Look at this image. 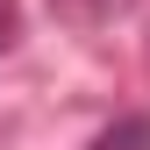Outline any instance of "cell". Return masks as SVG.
I'll list each match as a JSON object with an SVG mask.
<instances>
[{"label":"cell","instance_id":"obj_2","mask_svg":"<svg viewBox=\"0 0 150 150\" xmlns=\"http://www.w3.org/2000/svg\"><path fill=\"white\" fill-rule=\"evenodd\" d=\"M14 29H22V14H14V0H0V50L14 43Z\"/></svg>","mask_w":150,"mask_h":150},{"label":"cell","instance_id":"obj_1","mask_svg":"<svg viewBox=\"0 0 150 150\" xmlns=\"http://www.w3.org/2000/svg\"><path fill=\"white\" fill-rule=\"evenodd\" d=\"M93 150H150V115H122V122H107L100 136H93Z\"/></svg>","mask_w":150,"mask_h":150}]
</instances>
